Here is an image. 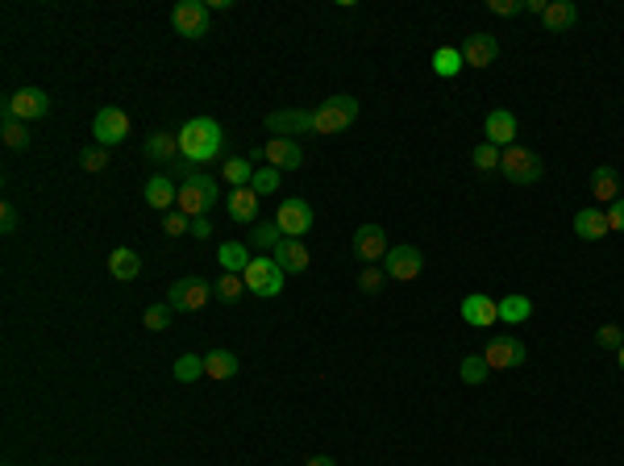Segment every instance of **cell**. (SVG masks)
I'll list each match as a JSON object with an SVG mask.
<instances>
[{
	"mask_svg": "<svg viewBox=\"0 0 624 466\" xmlns=\"http://www.w3.org/2000/svg\"><path fill=\"white\" fill-rule=\"evenodd\" d=\"M180 134V159L183 163H216L225 150V129L213 117H192L188 126L175 129Z\"/></svg>",
	"mask_w": 624,
	"mask_h": 466,
	"instance_id": "obj_1",
	"label": "cell"
},
{
	"mask_svg": "<svg viewBox=\"0 0 624 466\" xmlns=\"http://www.w3.org/2000/svg\"><path fill=\"white\" fill-rule=\"evenodd\" d=\"M354 121H358V101L341 92V96H330V101L312 113V134H321V137L325 134H346Z\"/></svg>",
	"mask_w": 624,
	"mask_h": 466,
	"instance_id": "obj_2",
	"label": "cell"
},
{
	"mask_svg": "<svg viewBox=\"0 0 624 466\" xmlns=\"http://www.w3.org/2000/svg\"><path fill=\"white\" fill-rule=\"evenodd\" d=\"M242 279H246V292H254V296H262V300H271V296H279L284 292V267L275 259H267V254H254L250 259V267L242 271Z\"/></svg>",
	"mask_w": 624,
	"mask_h": 466,
	"instance_id": "obj_3",
	"label": "cell"
},
{
	"mask_svg": "<svg viewBox=\"0 0 624 466\" xmlns=\"http://www.w3.org/2000/svg\"><path fill=\"white\" fill-rule=\"evenodd\" d=\"M216 196H221V192H216V180L196 175V171H192V175L180 183V213L192 216V221H196V216H208V208L216 205Z\"/></svg>",
	"mask_w": 624,
	"mask_h": 466,
	"instance_id": "obj_4",
	"label": "cell"
},
{
	"mask_svg": "<svg viewBox=\"0 0 624 466\" xmlns=\"http://www.w3.org/2000/svg\"><path fill=\"white\" fill-rule=\"evenodd\" d=\"M499 171H504L512 183H537L545 175V163H541L537 150L504 146V150H499Z\"/></svg>",
	"mask_w": 624,
	"mask_h": 466,
	"instance_id": "obj_5",
	"label": "cell"
},
{
	"mask_svg": "<svg viewBox=\"0 0 624 466\" xmlns=\"http://www.w3.org/2000/svg\"><path fill=\"white\" fill-rule=\"evenodd\" d=\"M208 300H213V284L200 279V275H183V279H175L167 292V304L175 308V312H200Z\"/></svg>",
	"mask_w": 624,
	"mask_h": 466,
	"instance_id": "obj_6",
	"label": "cell"
},
{
	"mask_svg": "<svg viewBox=\"0 0 624 466\" xmlns=\"http://www.w3.org/2000/svg\"><path fill=\"white\" fill-rule=\"evenodd\" d=\"M171 25H175V34L180 38H205L208 34V4L205 0H180L175 9H171Z\"/></svg>",
	"mask_w": 624,
	"mask_h": 466,
	"instance_id": "obj_7",
	"label": "cell"
},
{
	"mask_svg": "<svg viewBox=\"0 0 624 466\" xmlns=\"http://www.w3.org/2000/svg\"><path fill=\"white\" fill-rule=\"evenodd\" d=\"M46 113H50V96L42 88H22L4 101V117H13V121H38Z\"/></svg>",
	"mask_w": 624,
	"mask_h": 466,
	"instance_id": "obj_8",
	"label": "cell"
},
{
	"mask_svg": "<svg viewBox=\"0 0 624 466\" xmlns=\"http://www.w3.org/2000/svg\"><path fill=\"white\" fill-rule=\"evenodd\" d=\"M383 271H387V279H396V284H412V279L425 271V259H420L417 246L404 242V246H391V251H387Z\"/></svg>",
	"mask_w": 624,
	"mask_h": 466,
	"instance_id": "obj_9",
	"label": "cell"
},
{
	"mask_svg": "<svg viewBox=\"0 0 624 466\" xmlns=\"http://www.w3.org/2000/svg\"><path fill=\"white\" fill-rule=\"evenodd\" d=\"M125 134H129V117H125V109L104 104L101 113H96V121H92V137H96V146H117V142H125Z\"/></svg>",
	"mask_w": 624,
	"mask_h": 466,
	"instance_id": "obj_10",
	"label": "cell"
},
{
	"mask_svg": "<svg viewBox=\"0 0 624 466\" xmlns=\"http://www.w3.org/2000/svg\"><path fill=\"white\" fill-rule=\"evenodd\" d=\"M275 225L284 229V238H300V233H308V229H312V205H308V200H300V196H292V200H279V208H275Z\"/></svg>",
	"mask_w": 624,
	"mask_h": 466,
	"instance_id": "obj_11",
	"label": "cell"
},
{
	"mask_svg": "<svg viewBox=\"0 0 624 466\" xmlns=\"http://www.w3.org/2000/svg\"><path fill=\"white\" fill-rule=\"evenodd\" d=\"M483 358H488L491 371H512V366H524V341L516 338V333H499V338H491V346L483 350Z\"/></svg>",
	"mask_w": 624,
	"mask_h": 466,
	"instance_id": "obj_12",
	"label": "cell"
},
{
	"mask_svg": "<svg viewBox=\"0 0 624 466\" xmlns=\"http://www.w3.org/2000/svg\"><path fill=\"white\" fill-rule=\"evenodd\" d=\"M350 246L363 262H383L387 251H391V246H387V229L383 225H358V233H354Z\"/></svg>",
	"mask_w": 624,
	"mask_h": 466,
	"instance_id": "obj_13",
	"label": "cell"
},
{
	"mask_svg": "<svg viewBox=\"0 0 624 466\" xmlns=\"http://www.w3.org/2000/svg\"><path fill=\"white\" fill-rule=\"evenodd\" d=\"M462 321L475 325V330H491L499 321V300L483 296V292H470V296L462 300Z\"/></svg>",
	"mask_w": 624,
	"mask_h": 466,
	"instance_id": "obj_14",
	"label": "cell"
},
{
	"mask_svg": "<svg viewBox=\"0 0 624 466\" xmlns=\"http://www.w3.org/2000/svg\"><path fill=\"white\" fill-rule=\"evenodd\" d=\"M262 159L271 163L275 171H295L300 163H304V150H300L295 137H271V142L262 146Z\"/></svg>",
	"mask_w": 624,
	"mask_h": 466,
	"instance_id": "obj_15",
	"label": "cell"
},
{
	"mask_svg": "<svg viewBox=\"0 0 624 466\" xmlns=\"http://www.w3.org/2000/svg\"><path fill=\"white\" fill-rule=\"evenodd\" d=\"M516 113L512 109H491L488 121H483V134H488L491 146H516Z\"/></svg>",
	"mask_w": 624,
	"mask_h": 466,
	"instance_id": "obj_16",
	"label": "cell"
},
{
	"mask_svg": "<svg viewBox=\"0 0 624 466\" xmlns=\"http://www.w3.org/2000/svg\"><path fill=\"white\" fill-rule=\"evenodd\" d=\"M146 205L154 208V213H175L180 208V188L171 183V175H150L146 180Z\"/></svg>",
	"mask_w": 624,
	"mask_h": 466,
	"instance_id": "obj_17",
	"label": "cell"
},
{
	"mask_svg": "<svg viewBox=\"0 0 624 466\" xmlns=\"http://www.w3.org/2000/svg\"><path fill=\"white\" fill-rule=\"evenodd\" d=\"M271 259L284 267V275L292 271V275H304L308 271V262H312V254H308V246L300 238H284L279 246L271 251Z\"/></svg>",
	"mask_w": 624,
	"mask_h": 466,
	"instance_id": "obj_18",
	"label": "cell"
},
{
	"mask_svg": "<svg viewBox=\"0 0 624 466\" xmlns=\"http://www.w3.org/2000/svg\"><path fill=\"white\" fill-rule=\"evenodd\" d=\"M462 58H466V67H491V63L499 58L496 34H470L462 42Z\"/></svg>",
	"mask_w": 624,
	"mask_h": 466,
	"instance_id": "obj_19",
	"label": "cell"
},
{
	"mask_svg": "<svg viewBox=\"0 0 624 466\" xmlns=\"http://www.w3.org/2000/svg\"><path fill=\"white\" fill-rule=\"evenodd\" d=\"M267 129H271L275 137L312 134V113H308V109H284V113H271V117H267Z\"/></svg>",
	"mask_w": 624,
	"mask_h": 466,
	"instance_id": "obj_20",
	"label": "cell"
},
{
	"mask_svg": "<svg viewBox=\"0 0 624 466\" xmlns=\"http://www.w3.org/2000/svg\"><path fill=\"white\" fill-rule=\"evenodd\" d=\"M575 233H579L583 242H600V238H608L612 233V225H608V213L603 208H579L575 213Z\"/></svg>",
	"mask_w": 624,
	"mask_h": 466,
	"instance_id": "obj_21",
	"label": "cell"
},
{
	"mask_svg": "<svg viewBox=\"0 0 624 466\" xmlns=\"http://www.w3.org/2000/svg\"><path fill=\"white\" fill-rule=\"evenodd\" d=\"M620 175H616V167H595L591 171V200H600L603 208L612 205V200H620Z\"/></svg>",
	"mask_w": 624,
	"mask_h": 466,
	"instance_id": "obj_22",
	"label": "cell"
},
{
	"mask_svg": "<svg viewBox=\"0 0 624 466\" xmlns=\"http://www.w3.org/2000/svg\"><path fill=\"white\" fill-rule=\"evenodd\" d=\"M225 208L238 225H254V216H259V192H254V188H233Z\"/></svg>",
	"mask_w": 624,
	"mask_h": 466,
	"instance_id": "obj_23",
	"label": "cell"
},
{
	"mask_svg": "<svg viewBox=\"0 0 624 466\" xmlns=\"http://www.w3.org/2000/svg\"><path fill=\"white\" fill-rule=\"evenodd\" d=\"M541 22H545V30L562 34V30H570V25L579 22V9H575L570 0H549V4H545V13H541Z\"/></svg>",
	"mask_w": 624,
	"mask_h": 466,
	"instance_id": "obj_24",
	"label": "cell"
},
{
	"mask_svg": "<svg viewBox=\"0 0 624 466\" xmlns=\"http://www.w3.org/2000/svg\"><path fill=\"white\" fill-rule=\"evenodd\" d=\"M109 275H113V279H125V284H129V279H137V275H142V259H137V251H129V246H117V251L109 254Z\"/></svg>",
	"mask_w": 624,
	"mask_h": 466,
	"instance_id": "obj_25",
	"label": "cell"
},
{
	"mask_svg": "<svg viewBox=\"0 0 624 466\" xmlns=\"http://www.w3.org/2000/svg\"><path fill=\"white\" fill-rule=\"evenodd\" d=\"M250 259H254V254H250L246 242H225V246L216 251V262H221V271H229V275H242V271L250 267Z\"/></svg>",
	"mask_w": 624,
	"mask_h": 466,
	"instance_id": "obj_26",
	"label": "cell"
},
{
	"mask_svg": "<svg viewBox=\"0 0 624 466\" xmlns=\"http://www.w3.org/2000/svg\"><path fill=\"white\" fill-rule=\"evenodd\" d=\"M205 375L208 379H233L238 375V354L233 350H208L205 354Z\"/></svg>",
	"mask_w": 624,
	"mask_h": 466,
	"instance_id": "obj_27",
	"label": "cell"
},
{
	"mask_svg": "<svg viewBox=\"0 0 624 466\" xmlns=\"http://www.w3.org/2000/svg\"><path fill=\"white\" fill-rule=\"evenodd\" d=\"M462 67H466V58H462L458 46H442V50H433V71H437L442 80H454Z\"/></svg>",
	"mask_w": 624,
	"mask_h": 466,
	"instance_id": "obj_28",
	"label": "cell"
},
{
	"mask_svg": "<svg viewBox=\"0 0 624 466\" xmlns=\"http://www.w3.org/2000/svg\"><path fill=\"white\" fill-rule=\"evenodd\" d=\"M533 317V300L529 296H504L499 300V321L504 325H521V321Z\"/></svg>",
	"mask_w": 624,
	"mask_h": 466,
	"instance_id": "obj_29",
	"label": "cell"
},
{
	"mask_svg": "<svg viewBox=\"0 0 624 466\" xmlns=\"http://www.w3.org/2000/svg\"><path fill=\"white\" fill-rule=\"evenodd\" d=\"M279 242H284V229L275 225V221H259V225L250 229V251H275V246H279Z\"/></svg>",
	"mask_w": 624,
	"mask_h": 466,
	"instance_id": "obj_30",
	"label": "cell"
},
{
	"mask_svg": "<svg viewBox=\"0 0 624 466\" xmlns=\"http://www.w3.org/2000/svg\"><path fill=\"white\" fill-rule=\"evenodd\" d=\"M142 150H146V159L167 163V159H175V154H180V134H150Z\"/></svg>",
	"mask_w": 624,
	"mask_h": 466,
	"instance_id": "obj_31",
	"label": "cell"
},
{
	"mask_svg": "<svg viewBox=\"0 0 624 466\" xmlns=\"http://www.w3.org/2000/svg\"><path fill=\"white\" fill-rule=\"evenodd\" d=\"M488 375H491V366L483 354H470V358H462V366H458V379H462L466 387H479Z\"/></svg>",
	"mask_w": 624,
	"mask_h": 466,
	"instance_id": "obj_32",
	"label": "cell"
},
{
	"mask_svg": "<svg viewBox=\"0 0 624 466\" xmlns=\"http://www.w3.org/2000/svg\"><path fill=\"white\" fill-rule=\"evenodd\" d=\"M242 292H246V279H242V275H229V271H221V279L213 284V296L225 300V304H238Z\"/></svg>",
	"mask_w": 624,
	"mask_h": 466,
	"instance_id": "obj_33",
	"label": "cell"
},
{
	"mask_svg": "<svg viewBox=\"0 0 624 466\" xmlns=\"http://www.w3.org/2000/svg\"><path fill=\"white\" fill-rule=\"evenodd\" d=\"M171 375L180 379V383H196V379L205 375V358H200V354H180V358H175V371H171Z\"/></svg>",
	"mask_w": 624,
	"mask_h": 466,
	"instance_id": "obj_34",
	"label": "cell"
},
{
	"mask_svg": "<svg viewBox=\"0 0 624 466\" xmlns=\"http://www.w3.org/2000/svg\"><path fill=\"white\" fill-rule=\"evenodd\" d=\"M254 171L259 167H254L250 159H229L225 163V183L229 188H250V183H254Z\"/></svg>",
	"mask_w": 624,
	"mask_h": 466,
	"instance_id": "obj_35",
	"label": "cell"
},
{
	"mask_svg": "<svg viewBox=\"0 0 624 466\" xmlns=\"http://www.w3.org/2000/svg\"><path fill=\"white\" fill-rule=\"evenodd\" d=\"M0 137H4V146H9V150H30V134H25V121H13V117H4V126H0Z\"/></svg>",
	"mask_w": 624,
	"mask_h": 466,
	"instance_id": "obj_36",
	"label": "cell"
},
{
	"mask_svg": "<svg viewBox=\"0 0 624 466\" xmlns=\"http://www.w3.org/2000/svg\"><path fill=\"white\" fill-rule=\"evenodd\" d=\"M470 163H475V171H483V175L499 171V146H491V142H479V146L470 150Z\"/></svg>",
	"mask_w": 624,
	"mask_h": 466,
	"instance_id": "obj_37",
	"label": "cell"
},
{
	"mask_svg": "<svg viewBox=\"0 0 624 466\" xmlns=\"http://www.w3.org/2000/svg\"><path fill=\"white\" fill-rule=\"evenodd\" d=\"M279 183H284V171L259 167V171H254V183H250V188H254L259 196H275V192H279Z\"/></svg>",
	"mask_w": 624,
	"mask_h": 466,
	"instance_id": "obj_38",
	"label": "cell"
},
{
	"mask_svg": "<svg viewBox=\"0 0 624 466\" xmlns=\"http://www.w3.org/2000/svg\"><path fill=\"white\" fill-rule=\"evenodd\" d=\"M171 317H175V308L171 304H150L146 312H142V325H146L150 333H163L171 325Z\"/></svg>",
	"mask_w": 624,
	"mask_h": 466,
	"instance_id": "obj_39",
	"label": "cell"
},
{
	"mask_svg": "<svg viewBox=\"0 0 624 466\" xmlns=\"http://www.w3.org/2000/svg\"><path fill=\"white\" fill-rule=\"evenodd\" d=\"M383 279H387L383 267H363V271H358V287H363L366 296H379V292H383Z\"/></svg>",
	"mask_w": 624,
	"mask_h": 466,
	"instance_id": "obj_40",
	"label": "cell"
},
{
	"mask_svg": "<svg viewBox=\"0 0 624 466\" xmlns=\"http://www.w3.org/2000/svg\"><path fill=\"white\" fill-rule=\"evenodd\" d=\"M80 167L83 171H104V167H109V146H83Z\"/></svg>",
	"mask_w": 624,
	"mask_h": 466,
	"instance_id": "obj_41",
	"label": "cell"
},
{
	"mask_svg": "<svg viewBox=\"0 0 624 466\" xmlns=\"http://www.w3.org/2000/svg\"><path fill=\"white\" fill-rule=\"evenodd\" d=\"M163 229H167L171 238H183V233H192V216H183L180 208H175V213L163 216Z\"/></svg>",
	"mask_w": 624,
	"mask_h": 466,
	"instance_id": "obj_42",
	"label": "cell"
},
{
	"mask_svg": "<svg viewBox=\"0 0 624 466\" xmlns=\"http://www.w3.org/2000/svg\"><path fill=\"white\" fill-rule=\"evenodd\" d=\"M595 338H600L603 350H620V346H624V330H620V325H603Z\"/></svg>",
	"mask_w": 624,
	"mask_h": 466,
	"instance_id": "obj_43",
	"label": "cell"
},
{
	"mask_svg": "<svg viewBox=\"0 0 624 466\" xmlns=\"http://www.w3.org/2000/svg\"><path fill=\"white\" fill-rule=\"evenodd\" d=\"M488 13H496V17H516V13H524V0H488Z\"/></svg>",
	"mask_w": 624,
	"mask_h": 466,
	"instance_id": "obj_44",
	"label": "cell"
},
{
	"mask_svg": "<svg viewBox=\"0 0 624 466\" xmlns=\"http://www.w3.org/2000/svg\"><path fill=\"white\" fill-rule=\"evenodd\" d=\"M608 213V225H612V233H624V196L620 200H612V205L603 208Z\"/></svg>",
	"mask_w": 624,
	"mask_h": 466,
	"instance_id": "obj_45",
	"label": "cell"
},
{
	"mask_svg": "<svg viewBox=\"0 0 624 466\" xmlns=\"http://www.w3.org/2000/svg\"><path fill=\"white\" fill-rule=\"evenodd\" d=\"M13 229H17V208L4 200V205H0V233H13Z\"/></svg>",
	"mask_w": 624,
	"mask_h": 466,
	"instance_id": "obj_46",
	"label": "cell"
},
{
	"mask_svg": "<svg viewBox=\"0 0 624 466\" xmlns=\"http://www.w3.org/2000/svg\"><path fill=\"white\" fill-rule=\"evenodd\" d=\"M192 238H200V242L213 238V225H208V216H196V221H192Z\"/></svg>",
	"mask_w": 624,
	"mask_h": 466,
	"instance_id": "obj_47",
	"label": "cell"
},
{
	"mask_svg": "<svg viewBox=\"0 0 624 466\" xmlns=\"http://www.w3.org/2000/svg\"><path fill=\"white\" fill-rule=\"evenodd\" d=\"M545 4H549V0H524V13H537V17H541Z\"/></svg>",
	"mask_w": 624,
	"mask_h": 466,
	"instance_id": "obj_48",
	"label": "cell"
},
{
	"mask_svg": "<svg viewBox=\"0 0 624 466\" xmlns=\"http://www.w3.org/2000/svg\"><path fill=\"white\" fill-rule=\"evenodd\" d=\"M304 466H338V462H333V458H325V454H317V458H308Z\"/></svg>",
	"mask_w": 624,
	"mask_h": 466,
	"instance_id": "obj_49",
	"label": "cell"
},
{
	"mask_svg": "<svg viewBox=\"0 0 624 466\" xmlns=\"http://www.w3.org/2000/svg\"><path fill=\"white\" fill-rule=\"evenodd\" d=\"M616 358H620V371H624V346H620V350H616Z\"/></svg>",
	"mask_w": 624,
	"mask_h": 466,
	"instance_id": "obj_50",
	"label": "cell"
}]
</instances>
